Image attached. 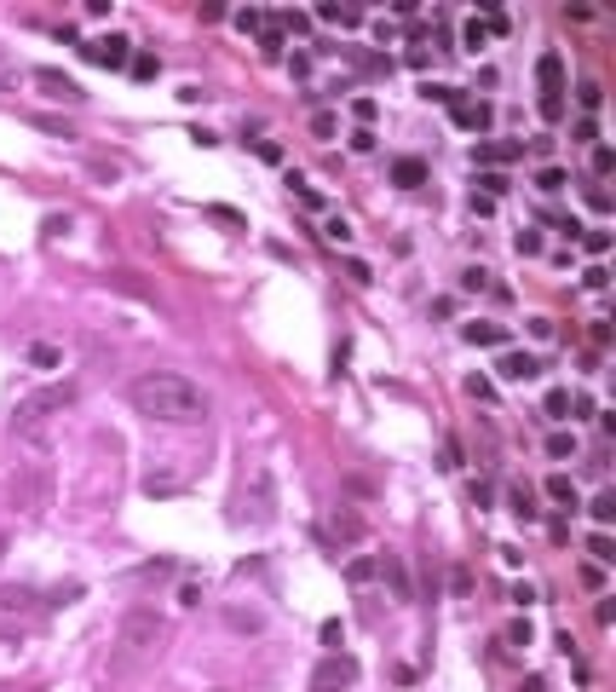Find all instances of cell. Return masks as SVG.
Returning a JSON list of instances; mask_svg holds the SVG:
<instances>
[{
	"label": "cell",
	"instance_id": "4",
	"mask_svg": "<svg viewBox=\"0 0 616 692\" xmlns=\"http://www.w3.org/2000/svg\"><path fill=\"white\" fill-rule=\"evenodd\" d=\"M69 398H75V386H58V393H47V398H29V404L18 410V427H23V432H35V427H40V415H47V410H64Z\"/></svg>",
	"mask_w": 616,
	"mask_h": 692
},
{
	"label": "cell",
	"instance_id": "10",
	"mask_svg": "<svg viewBox=\"0 0 616 692\" xmlns=\"http://www.w3.org/2000/svg\"><path fill=\"white\" fill-rule=\"evenodd\" d=\"M467 340H472V346H501L507 329H501V323H467Z\"/></svg>",
	"mask_w": 616,
	"mask_h": 692
},
{
	"label": "cell",
	"instance_id": "2",
	"mask_svg": "<svg viewBox=\"0 0 616 692\" xmlns=\"http://www.w3.org/2000/svg\"><path fill=\"white\" fill-rule=\"evenodd\" d=\"M161 623L150 618V612H133L121 623V635H115V658H110V669L115 675H127V669H139V664H150L156 652H161Z\"/></svg>",
	"mask_w": 616,
	"mask_h": 692
},
{
	"label": "cell",
	"instance_id": "6",
	"mask_svg": "<svg viewBox=\"0 0 616 692\" xmlns=\"http://www.w3.org/2000/svg\"><path fill=\"white\" fill-rule=\"evenodd\" d=\"M35 86H40L47 99H58V104H75V99H81V86H75L69 75H58V69H35Z\"/></svg>",
	"mask_w": 616,
	"mask_h": 692
},
{
	"label": "cell",
	"instance_id": "23",
	"mask_svg": "<svg viewBox=\"0 0 616 692\" xmlns=\"http://www.w3.org/2000/svg\"><path fill=\"white\" fill-rule=\"evenodd\" d=\"M570 410V393H564V386H553V393H547V415H564Z\"/></svg>",
	"mask_w": 616,
	"mask_h": 692
},
{
	"label": "cell",
	"instance_id": "15",
	"mask_svg": "<svg viewBox=\"0 0 616 692\" xmlns=\"http://www.w3.org/2000/svg\"><path fill=\"white\" fill-rule=\"evenodd\" d=\"M547 456H576V432H553V439H547Z\"/></svg>",
	"mask_w": 616,
	"mask_h": 692
},
{
	"label": "cell",
	"instance_id": "19",
	"mask_svg": "<svg viewBox=\"0 0 616 692\" xmlns=\"http://www.w3.org/2000/svg\"><path fill=\"white\" fill-rule=\"evenodd\" d=\"M536 185H542V191H564V167H542Z\"/></svg>",
	"mask_w": 616,
	"mask_h": 692
},
{
	"label": "cell",
	"instance_id": "26",
	"mask_svg": "<svg viewBox=\"0 0 616 692\" xmlns=\"http://www.w3.org/2000/svg\"><path fill=\"white\" fill-rule=\"evenodd\" d=\"M507 156H513V145H484L478 150V162H507Z\"/></svg>",
	"mask_w": 616,
	"mask_h": 692
},
{
	"label": "cell",
	"instance_id": "3",
	"mask_svg": "<svg viewBox=\"0 0 616 692\" xmlns=\"http://www.w3.org/2000/svg\"><path fill=\"white\" fill-rule=\"evenodd\" d=\"M351 681H358V658H346V652H334L312 669V692H334V686H351Z\"/></svg>",
	"mask_w": 616,
	"mask_h": 692
},
{
	"label": "cell",
	"instance_id": "14",
	"mask_svg": "<svg viewBox=\"0 0 616 692\" xmlns=\"http://www.w3.org/2000/svg\"><path fill=\"white\" fill-rule=\"evenodd\" d=\"M29 364L35 369H58V346H29Z\"/></svg>",
	"mask_w": 616,
	"mask_h": 692
},
{
	"label": "cell",
	"instance_id": "30",
	"mask_svg": "<svg viewBox=\"0 0 616 692\" xmlns=\"http://www.w3.org/2000/svg\"><path fill=\"white\" fill-rule=\"evenodd\" d=\"M582 242H588V254H605V248H610V237H605V231H588Z\"/></svg>",
	"mask_w": 616,
	"mask_h": 692
},
{
	"label": "cell",
	"instance_id": "9",
	"mask_svg": "<svg viewBox=\"0 0 616 692\" xmlns=\"http://www.w3.org/2000/svg\"><path fill=\"white\" fill-rule=\"evenodd\" d=\"M392 179H398L404 191H415V185H426V162H415V156H404L398 167H392Z\"/></svg>",
	"mask_w": 616,
	"mask_h": 692
},
{
	"label": "cell",
	"instance_id": "1",
	"mask_svg": "<svg viewBox=\"0 0 616 692\" xmlns=\"http://www.w3.org/2000/svg\"><path fill=\"white\" fill-rule=\"evenodd\" d=\"M127 404H133L139 415L150 421H167V427H190L207 415V398H202V386L185 381V375H173V369H144L127 381Z\"/></svg>",
	"mask_w": 616,
	"mask_h": 692
},
{
	"label": "cell",
	"instance_id": "12",
	"mask_svg": "<svg viewBox=\"0 0 616 692\" xmlns=\"http://www.w3.org/2000/svg\"><path fill=\"white\" fill-rule=\"evenodd\" d=\"M127 69H133L139 81H156V69H161V58H156V52H133V64H127Z\"/></svg>",
	"mask_w": 616,
	"mask_h": 692
},
{
	"label": "cell",
	"instance_id": "21",
	"mask_svg": "<svg viewBox=\"0 0 616 692\" xmlns=\"http://www.w3.org/2000/svg\"><path fill=\"white\" fill-rule=\"evenodd\" d=\"M346 577H351V583H369V577H375V559H351Z\"/></svg>",
	"mask_w": 616,
	"mask_h": 692
},
{
	"label": "cell",
	"instance_id": "13",
	"mask_svg": "<svg viewBox=\"0 0 616 692\" xmlns=\"http://www.w3.org/2000/svg\"><path fill=\"white\" fill-rule=\"evenodd\" d=\"M334 531H340L346 542H358V537H363V519H358V513H340V519H334Z\"/></svg>",
	"mask_w": 616,
	"mask_h": 692
},
{
	"label": "cell",
	"instance_id": "17",
	"mask_svg": "<svg viewBox=\"0 0 616 692\" xmlns=\"http://www.w3.org/2000/svg\"><path fill=\"white\" fill-rule=\"evenodd\" d=\"M478 185H484V196H490V202H496V196L507 191V173H478Z\"/></svg>",
	"mask_w": 616,
	"mask_h": 692
},
{
	"label": "cell",
	"instance_id": "18",
	"mask_svg": "<svg viewBox=\"0 0 616 692\" xmlns=\"http://www.w3.org/2000/svg\"><path fill=\"white\" fill-rule=\"evenodd\" d=\"M35 594H23V588H0V612H18V606H29Z\"/></svg>",
	"mask_w": 616,
	"mask_h": 692
},
{
	"label": "cell",
	"instance_id": "27",
	"mask_svg": "<svg viewBox=\"0 0 616 692\" xmlns=\"http://www.w3.org/2000/svg\"><path fill=\"white\" fill-rule=\"evenodd\" d=\"M351 116H358V121H375V99H351Z\"/></svg>",
	"mask_w": 616,
	"mask_h": 692
},
{
	"label": "cell",
	"instance_id": "16",
	"mask_svg": "<svg viewBox=\"0 0 616 692\" xmlns=\"http://www.w3.org/2000/svg\"><path fill=\"white\" fill-rule=\"evenodd\" d=\"M386 577H392V588H398V600H415V594H409V577H404L398 559H386Z\"/></svg>",
	"mask_w": 616,
	"mask_h": 692
},
{
	"label": "cell",
	"instance_id": "7",
	"mask_svg": "<svg viewBox=\"0 0 616 692\" xmlns=\"http://www.w3.org/2000/svg\"><path fill=\"white\" fill-rule=\"evenodd\" d=\"M496 369H501L507 381H530V375H536V358H530V352H501Z\"/></svg>",
	"mask_w": 616,
	"mask_h": 692
},
{
	"label": "cell",
	"instance_id": "5",
	"mask_svg": "<svg viewBox=\"0 0 616 692\" xmlns=\"http://www.w3.org/2000/svg\"><path fill=\"white\" fill-rule=\"evenodd\" d=\"M127 47H133V40L104 35V40H93V47H86V58H93V64H104V69H127V64H133V52H127Z\"/></svg>",
	"mask_w": 616,
	"mask_h": 692
},
{
	"label": "cell",
	"instance_id": "11",
	"mask_svg": "<svg viewBox=\"0 0 616 692\" xmlns=\"http://www.w3.org/2000/svg\"><path fill=\"white\" fill-rule=\"evenodd\" d=\"M547 496H553V502H570V508H576V485H570V473H553V479H547Z\"/></svg>",
	"mask_w": 616,
	"mask_h": 692
},
{
	"label": "cell",
	"instance_id": "20",
	"mask_svg": "<svg viewBox=\"0 0 616 692\" xmlns=\"http://www.w3.org/2000/svg\"><path fill=\"white\" fill-rule=\"evenodd\" d=\"M593 519H599V525H610V519H616V496H593Z\"/></svg>",
	"mask_w": 616,
	"mask_h": 692
},
{
	"label": "cell",
	"instance_id": "31",
	"mask_svg": "<svg viewBox=\"0 0 616 692\" xmlns=\"http://www.w3.org/2000/svg\"><path fill=\"white\" fill-rule=\"evenodd\" d=\"M0 554H6V542H0Z\"/></svg>",
	"mask_w": 616,
	"mask_h": 692
},
{
	"label": "cell",
	"instance_id": "8",
	"mask_svg": "<svg viewBox=\"0 0 616 692\" xmlns=\"http://www.w3.org/2000/svg\"><path fill=\"white\" fill-rule=\"evenodd\" d=\"M536 75H542V86H547V99H559V86H564V64H559V52H547V58L536 64Z\"/></svg>",
	"mask_w": 616,
	"mask_h": 692
},
{
	"label": "cell",
	"instance_id": "24",
	"mask_svg": "<svg viewBox=\"0 0 616 692\" xmlns=\"http://www.w3.org/2000/svg\"><path fill=\"white\" fill-rule=\"evenodd\" d=\"M340 640H346V623L329 618V623H323V646H340Z\"/></svg>",
	"mask_w": 616,
	"mask_h": 692
},
{
	"label": "cell",
	"instance_id": "25",
	"mask_svg": "<svg viewBox=\"0 0 616 692\" xmlns=\"http://www.w3.org/2000/svg\"><path fill=\"white\" fill-rule=\"evenodd\" d=\"M576 99H582V110H599V104H605V93H599V86H593V81L582 86V93H576Z\"/></svg>",
	"mask_w": 616,
	"mask_h": 692
},
{
	"label": "cell",
	"instance_id": "29",
	"mask_svg": "<svg viewBox=\"0 0 616 692\" xmlns=\"http://www.w3.org/2000/svg\"><path fill=\"white\" fill-rule=\"evenodd\" d=\"M610 167H616V156H610V150L599 145V150H593V173H610Z\"/></svg>",
	"mask_w": 616,
	"mask_h": 692
},
{
	"label": "cell",
	"instance_id": "28",
	"mask_svg": "<svg viewBox=\"0 0 616 692\" xmlns=\"http://www.w3.org/2000/svg\"><path fill=\"white\" fill-rule=\"evenodd\" d=\"M588 548H593V559H599V566H605V559H616V554H610V537H593Z\"/></svg>",
	"mask_w": 616,
	"mask_h": 692
},
{
	"label": "cell",
	"instance_id": "22",
	"mask_svg": "<svg viewBox=\"0 0 616 692\" xmlns=\"http://www.w3.org/2000/svg\"><path fill=\"white\" fill-rule=\"evenodd\" d=\"M513 513H524V519H536V502H530V491H524V485L513 491Z\"/></svg>",
	"mask_w": 616,
	"mask_h": 692
}]
</instances>
